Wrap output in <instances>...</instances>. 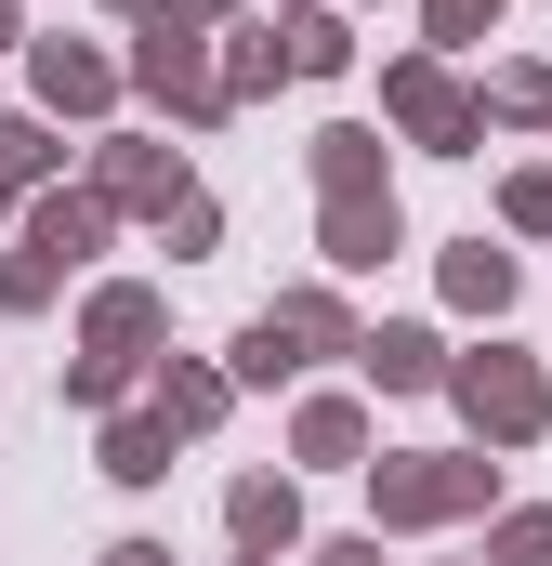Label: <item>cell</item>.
Wrapping results in <instances>:
<instances>
[{
    "mask_svg": "<svg viewBox=\"0 0 552 566\" xmlns=\"http://www.w3.org/2000/svg\"><path fill=\"white\" fill-rule=\"evenodd\" d=\"M369 501L382 527H447L487 501V461H447V448H408V461H369Z\"/></svg>",
    "mask_w": 552,
    "mask_h": 566,
    "instance_id": "6da1fadb",
    "label": "cell"
},
{
    "mask_svg": "<svg viewBox=\"0 0 552 566\" xmlns=\"http://www.w3.org/2000/svg\"><path fill=\"white\" fill-rule=\"evenodd\" d=\"M447 382H460V409H474V422L500 434V448H527V434L552 422V382L527 369V356H460Z\"/></svg>",
    "mask_w": 552,
    "mask_h": 566,
    "instance_id": "7a4b0ae2",
    "label": "cell"
},
{
    "mask_svg": "<svg viewBox=\"0 0 552 566\" xmlns=\"http://www.w3.org/2000/svg\"><path fill=\"white\" fill-rule=\"evenodd\" d=\"M382 106H395V119H408L421 145H474V133H487V106H474V93H460V80L434 66V53H421V66H395V80H382Z\"/></svg>",
    "mask_w": 552,
    "mask_h": 566,
    "instance_id": "3957f363",
    "label": "cell"
},
{
    "mask_svg": "<svg viewBox=\"0 0 552 566\" xmlns=\"http://www.w3.org/2000/svg\"><path fill=\"white\" fill-rule=\"evenodd\" d=\"M132 80H145V93H171V106H184V119H224V80H211V66H198V40H184V27H145V53H132Z\"/></svg>",
    "mask_w": 552,
    "mask_h": 566,
    "instance_id": "277c9868",
    "label": "cell"
},
{
    "mask_svg": "<svg viewBox=\"0 0 552 566\" xmlns=\"http://www.w3.org/2000/svg\"><path fill=\"white\" fill-rule=\"evenodd\" d=\"M224 527H237V554H289L302 541V488L289 474H237L224 488Z\"/></svg>",
    "mask_w": 552,
    "mask_h": 566,
    "instance_id": "5b68a950",
    "label": "cell"
},
{
    "mask_svg": "<svg viewBox=\"0 0 552 566\" xmlns=\"http://www.w3.org/2000/svg\"><path fill=\"white\" fill-rule=\"evenodd\" d=\"M316 238H329V264H342V277H369L408 224H395V198H329V224H316Z\"/></svg>",
    "mask_w": 552,
    "mask_h": 566,
    "instance_id": "8992f818",
    "label": "cell"
},
{
    "mask_svg": "<svg viewBox=\"0 0 552 566\" xmlns=\"http://www.w3.org/2000/svg\"><path fill=\"white\" fill-rule=\"evenodd\" d=\"M93 198H119V211H158V224H171V211H184V171H171L158 145H106V185H93Z\"/></svg>",
    "mask_w": 552,
    "mask_h": 566,
    "instance_id": "52a82bcc",
    "label": "cell"
},
{
    "mask_svg": "<svg viewBox=\"0 0 552 566\" xmlns=\"http://www.w3.org/2000/svg\"><path fill=\"white\" fill-rule=\"evenodd\" d=\"M316 185L329 198H395L382 185V133H316Z\"/></svg>",
    "mask_w": 552,
    "mask_h": 566,
    "instance_id": "ba28073f",
    "label": "cell"
},
{
    "mask_svg": "<svg viewBox=\"0 0 552 566\" xmlns=\"http://www.w3.org/2000/svg\"><path fill=\"white\" fill-rule=\"evenodd\" d=\"M369 382H382V396H421V382H447L434 329H369Z\"/></svg>",
    "mask_w": 552,
    "mask_h": 566,
    "instance_id": "9c48e42d",
    "label": "cell"
},
{
    "mask_svg": "<svg viewBox=\"0 0 552 566\" xmlns=\"http://www.w3.org/2000/svg\"><path fill=\"white\" fill-rule=\"evenodd\" d=\"M106 238V198H40V224H26V251H53V264H79Z\"/></svg>",
    "mask_w": 552,
    "mask_h": 566,
    "instance_id": "30bf717a",
    "label": "cell"
},
{
    "mask_svg": "<svg viewBox=\"0 0 552 566\" xmlns=\"http://www.w3.org/2000/svg\"><path fill=\"white\" fill-rule=\"evenodd\" d=\"M447 303L500 316V303H513V251H487V238H474V251H447Z\"/></svg>",
    "mask_w": 552,
    "mask_h": 566,
    "instance_id": "8fae6325",
    "label": "cell"
},
{
    "mask_svg": "<svg viewBox=\"0 0 552 566\" xmlns=\"http://www.w3.org/2000/svg\"><path fill=\"white\" fill-rule=\"evenodd\" d=\"M106 474L119 488H158L171 474V422H106Z\"/></svg>",
    "mask_w": 552,
    "mask_h": 566,
    "instance_id": "7c38bea8",
    "label": "cell"
},
{
    "mask_svg": "<svg viewBox=\"0 0 552 566\" xmlns=\"http://www.w3.org/2000/svg\"><path fill=\"white\" fill-rule=\"evenodd\" d=\"M40 93H53V106H106V53H79V40H40Z\"/></svg>",
    "mask_w": 552,
    "mask_h": 566,
    "instance_id": "4fadbf2b",
    "label": "cell"
},
{
    "mask_svg": "<svg viewBox=\"0 0 552 566\" xmlns=\"http://www.w3.org/2000/svg\"><path fill=\"white\" fill-rule=\"evenodd\" d=\"M158 422H171V434H211V422H224V382H211V369H158Z\"/></svg>",
    "mask_w": 552,
    "mask_h": 566,
    "instance_id": "5bb4252c",
    "label": "cell"
},
{
    "mask_svg": "<svg viewBox=\"0 0 552 566\" xmlns=\"http://www.w3.org/2000/svg\"><path fill=\"white\" fill-rule=\"evenodd\" d=\"M276 40H289V80H329V66L355 53V40H342V13H289Z\"/></svg>",
    "mask_w": 552,
    "mask_h": 566,
    "instance_id": "9a60e30c",
    "label": "cell"
},
{
    "mask_svg": "<svg viewBox=\"0 0 552 566\" xmlns=\"http://www.w3.org/2000/svg\"><path fill=\"white\" fill-rule=\"evenodd\" d=\"M355 448H369L355 396H316V409H302V461H355Z\"/></svg>",
    "mask_w": 552,
    "mask_h": 566,
    "instance_id": "2e32d148",
    "label": "cell"
},
{
    "mask_svg": "<svg viewBox=\"0 0 552 566\" xmlns=\"http://www.w3.org/2000/svg\"><path fill=\"white\" fill-rule=\"evenodd\" d=\"M289 369H302V343H289L276 316H251V329H237V382H289Z\"/></svg>",
    "mask_w": 552,
    "mask_h": 566,
    "instance_id": "e0dca14e",
    "label": "cell"
},
{
    "mask_svg": "<svg viewBox=\"0 0 552 566\" xmlns=\"http://www.w3.org/2000/svg\"><path fill=\"white\" fill-rule=\"evenodd\" d=\"M40 171H53V133H40V119H0V198L40 185Z\"/></svg>",
    "mask_w": 552,
    "mask_h": 566,
    "instance_id": "ac0fdd59",
    "label": "cell"
},
{
    "mask_svg": "<svg viewBox=\"0 0 552 566\" xmlns=\"http://www.w3.org/2000/svg\"><path fill=\"white\" fill-rule=\"evenodd\" d=\"M0 303L40 316V303H53V251H13V264H0Z\"/></svg>",
    "mask_w": 552,
    "mask_h": 566,
    "instance_id": "d6986e66",
    "label": "cell"
},
{
    "mask_svg": "<svg viewBox=\"0 0 552 566\" xmlns=\"http://www.w3.org/2000/svg\"><path fill=\"white\" fill-rule=\"evenodd\" d=\"M487 554H500V566H552V514H500Z\"/></svg>",
    "mask_w": 552,
    "mask_h": 566,
    "instance_id": "ffe728a7",
    "label": "cell"
},
{
    "mask_svg": "<svg viewBox=\"0 0 552 566\" xmlns=\"http://www.w3.org/2000/svg\"><path fill=\"white\" fill-rule=\"evenodd\" d=\"M487 106H500V119H552V66H513V80H500Z\"/></svg>",
    "mask_w": 552,
    "mask_h": 566,
    "instance_id": "44dd1931",
    "label": "cell"
},
{
    "mask_svg": "<svg viewBox=\"0 0 552 566\" xmlns=\"http://www.w3.org/2000/svg\"><path fill=\"white\" fill-rule=\"evenodd\" d=\"M487 27H500V0H434V40H447V53H460V40H487Z\"/></svg>",
    "mask_w": 552,
    "mask_h": 566,
    "instance_id": "7402d4cb",
    "label": "cell"
},
{
    "mask_svg": "<svg viewBox=\"0 0 552 566\" xmlns=\"http://www.w3.org/2000/svg\"><path fill=\"white\" fill-rule=\"evenodd\" d=\"M500 211H513L527 238H552V171H513V198H500Z\"/></svg>",
    "mask_w": 552,
    "mask_h": 566,
    "instance_id": "603a6c76",
    "label": "cell"
},
{
    "mask_svg": "<svg viewBox=\"0 0 552 566\" xmlns=\"http://www.w3.org/2000/svg\"><path fill=\"white\" fill-rule=\"evenodd\" d=\"M316 566H382V541H316Z\"/></svg>",
    "mask_w": 552,
    "mask_h": 566,
    "instance_id": "cb8c5ba5",
    "label": "cell"
},
{
    "mask_svg": "<svg viewBox=\"0 0 552 566\" xmlns=\"http://www.w3.org/2000/svg\"><path fill=\"white\" fill-rule=\"evenodd\" d=\"M106 566H171V554H158V541H119V554H106Z\"/></svg>",
    "mask_w": 552,
    "mask_h": 566,
    "instance_id": "d4e9b609",
    "label": "cell"
},
{
    "mask_svg": "<svg viewBox=\"0 0 552 566\" xmlns=\"http://www.w3.org/2000/svg\"><path fill=\"white\" fill-rule=\"evenodd\" d=\"M0 53H13V0H0Z\"/></svg>",
    "mask_w": 552,
    "mask_h": 566,
    "instance_id": "484cf974",
    "label": "cell"
},
{
    "mask_svg": "<svg viewBox=\"0 0 552 566\" xmlns=\"http://www.w3.org/2000/svg\"><path fill=\"white\" fill-rule=\"evenodd\" d=\"M184 13H224V0H184Z\"/></svg>",
    "mask_w": 552,
    "mask_h": 566,
    "instance_id": "4316f807",
    "label": "cell"
},
{
    "mask_svg": "<svg viewBox=\"0 0 552 566\" xmlns=\"http://www.w3.org/2000/svg\"><path fill=\"white\" fill-rule=\"evenodd\" d=\"M251 566H276V554H251Z\"/></svg>",
    "mask_w": 552,
    "mask_h": 566,
    "instance_id": "83f0119b",
    "label": "cell"
},
{
    "mask_svg": "<svg viewBox=\"0 0 552 566\" xmlns=\"http://www.w3.org/2000/svg\"><path fill=\"white\" fill-rule=\"evenodd\" d=\"M132 13H145V0H132Z\"/></svg>",
    "mask_w": 552,
    "mask_h": 566,
    "instance_id": "f1b7e54d",
    "label": "cell"
}]
</instances>
